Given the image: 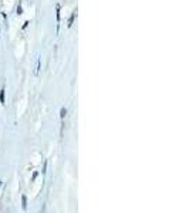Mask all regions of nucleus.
<instances>
[{
	"mask_svg": "<svg viewBox=\"0 0 189 213\" xmlns=\"http://www.w3.org/2000/svg\"><path fill=\"white\" fill-rule=\"evenodd\" d=\"M0 185H1V183H0Z\"/></svg>",
	"mask_w": 189,
	"mask_h": 213,
	"instance_id": "2",
	"label": "nucleus"
},
{
	"mask_svg": "<svg viewBox=\"0 0 189 213\" xmlns=\"http://www.w3.org/2000/svg\"><path fill=\"white\" fill-rule=\"evenodd\" d=\"M61 117H66V109H64V108L61 109Z\"/></svg>",
	"mask_w": 189,
	"mask_h": 213,
	"instance_id": "1",
	"label": "nucleus"
}]
</instances>
